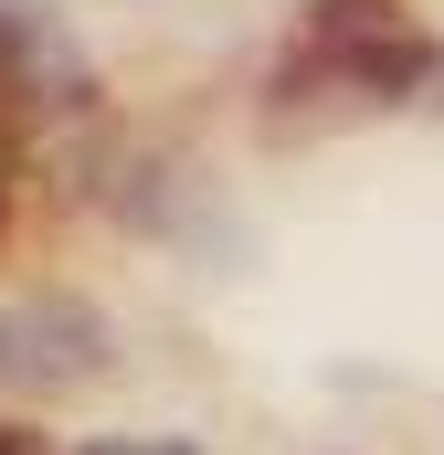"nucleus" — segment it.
<instances>
[{"mask_svg":"<svg viewBox=\"0 0 444 455\" xmlns=\"http://www.w3.org/2000/svg\"><path fill=\"white\" fill-rule=\"evenodd\" d=\"M96 360H107V318H96V307H75V297H21V307H0V381L64 392V381H85Z\"/></svg>","mask_w":444,"mask_h":455,"instance_id":"1","label":"nucleus"},{"mask_svg":"<svg viewBox=\"0 0 444 455\" xmlns=\"http://www.w3.org/2000/svg\"><path fill=\"white\" fill-rule=\"evenodd\" d=\"M0 75L32 85V96H85V53L43 11H21V0H0Z\"/></svg>","mask_w":444,"mask_h":455,"instance_id":"2","label":"nucleus"},{"mask_svg":"<svg viewBox=\"0 0 444 455\" xmlns=\"http://www.w3.org/2000/svg\"><path fill=\"white\" fill-rule=\"evenodd\" d=\"M85 455H191V445H85Z\"/></svg>","mask_w":444,"mask_h":455,"instance_id":"3","label":"nucleus"},{"mask_svg":"<svg viewBox=\"0 0 444 455\" xmlns=\"http://www.w3.org/2000/svg\"><path fill=\"white\" fill-rule=\"evenodd\" d=\"M0 455H21V445H11V435H0Z\"/></svg>","mask_w":444,"mask_h":455,"instance_id":"4","label":"nucleus"}]
</instances>
